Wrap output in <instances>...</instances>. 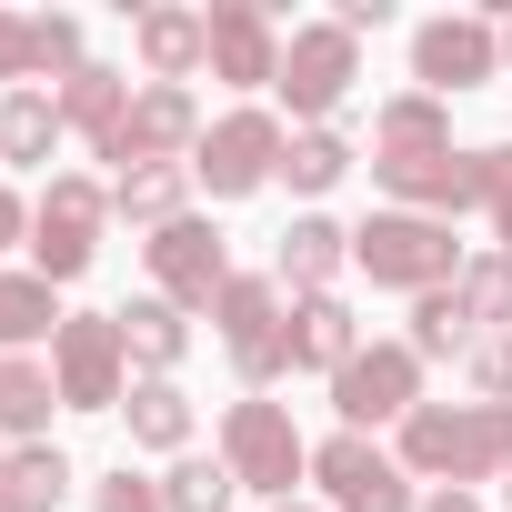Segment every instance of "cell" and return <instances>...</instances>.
<instances>
[{"label": "cell", "mask_w": 512, "mask_h": 512, "mask_svg": "<svg viewBox=\"0 0 512 512\" xmlns=\"http://www.w3.org/2000/svg\"><path fill=\"white\" fill-rule=\"evenodd\" d=\"M11 241H31V201H21L11 181H0V251H11Z\"/></svg>", "instance_id": "obj_37"}, {"label": "cell", "mask_w": 512, "mask_h": 512, "mask_svg": "<svg viewBox=\"0 0 512 512\" xmlns=\"http://www.w3.org/2000/svg\"><path fill=\"white\" fill-rule=\"evenodd\" d=\"M61 292L41 272H0V352H31V342H61Z\"/></svg>", "instance_id": "obj_25"}, {"label": "cell", "mask_w": 512, "mask_h": 512, "mask_svg": "<svg viewBox=\"0 0 512 512\" xmlns=\"http://www.w3.org/2000/svg\"><path fill=\"white\" fill-rule=\"evenodd\" d=\"M221 462H231V482H241V492L292 502V482L312 472V442L292 432V412H282V402L251 392V402H231V412H221Z\"/></svg>", "instance_id": "obj_4"}, {"label": "cell", "mask_w": 512, "mask_h": 512, "mask_svg": "<svg viewBox=\"0 0 512 512\" xmlns=\"http://www.w3.org/2000/svg\"><path fill=\"white\" fill-rule=\"evenodd\" d=\"M101 231H111V181H81V171H51L41 201H31V272L61 292L101 262Z\"/></svg>", "instance_id": "obj_3"}, {"label": "cell", "mask_w": 512, "mask_h": 512, "mask_svg": "<svg viewBox=\"0 0 512 512\" xmlns=\"http://www.w3.org/2000/svg\"><path fill=\"white\" fill-rule=\"evenodd\" d=\"M372 181L392 191V211H422V221H462V211H482L462 151H412V161H382V151H372Z\"/></svg>", "instance_id": "obj_15"}, {"label": "cell", "mask_w": 512, "mask_h": 512, "mask_svg": "<svg viewBox=\"0 0 512 512\" xmlns=\"http://www.w3.org/2000/svg\"><path fill=\"white\" fill-rule=\"evenodd\" d=\"M61 91H11L0 101V161H51L61 151Z\"/></svg>", "instance_id": "obj_27"}, {"label": "cell", "mask_w": 512, "mask_h": 512, "mask_svg": "<svg viewBox=\"0 0 512 512\" xmlns=\"http://www.w3.org/2000/svg\"><path fill=\"white\" fill-rule=\"evenodd\" d=\"M191 161H141V171H111V221H131V231H171V221H191Z\"/></svg>", "instance_id": "obj_18"}, {"label": "cell", "mask_w": 512, "mask_h": 512, "mask_svg": "<svg viewBox=\"0 0 512 512\" xmlns=\"http://www.w3.org/2000/svg\"><path fill=\"white\" fill-rule=\"evenodd\" d=\"M0 512H21V502H11V492H0Z\"/></svg>", "instance_id": "obj_43"}, {"label": "cell", "mask_w": 512, "mask_h": 512, "mask_svg": "<svg viewBox=\"0 0 512 512\" xmlns=\"http://www.w3.org/2000/svg\"><path fill=\"white\" fill-rule=\"evenodd\" d=\"M61 121L91 141V151H111L121 141V121H131V71H81V81H61Z\"/></svg>", "instance_id": "obj_21"}, {"label": "cell", "mask_w": 512, "mask_h": 512, "mask_svg": "<svg viewBox=\"0 0 512 512\" xmlns=\"http://www.w3.org/2000/svg\"><path fill=\"white\" fill-rule=\"evenodd\" d=\"M0 81L31 91V21H21V11H0Z\"/></svg>", "instance_id": "obj_36"}, {"label": "cell", "mask_w": 512, "mask_h": 512, "mask_svg": "<svg viewBox=\"0 0 512 512\" xmlns=\"http://www.w3.org/2000/svg\"><path fill=\"white\" fill-rule=\"evenodd\" d=\"M272 512H332V502H272Z\"/></svg>", "instance_id": "obj_41"}, {"label": "cell", "mask_w": 512, "mask_h": 512, "mask_svg": "<svg viewBox=\"0 0 512 512\" xmlns=\"http://www.w3.org/2000/svg\"><path fill=\"white\" fill-rule=\"evenodd\" d=\"M51 71H61V81H81V71H91V61H81V21H71V11H41V21H31V91H41Z\"/></svg>", "instance_id": "obj_32"}, {"label": "cell", "mask_w": 512, "mask_h": 512, "mask_svg": "<svg viewBox=\"0 0 512 512\" xmlns=\"http://www.w3.org/2000/svg\"><path fill=\"white\" fill-rule=\"evenodd\" d=\"M372 151H382V161H412V151H452V111H442L432 91H402V101H382V111H372Z\"/></svg>", "instance_id": "obj_23"}, {"label": "cell", "mask_w": 512, "mask_h": 512, "mask_svg": "<svg viewBox=\"0 0 512 512\" xmlns=\"http://www.w3.org/2000/svg\"><path fill=\"white\" fill-rule=\"evenodd\" d=\"M492 21H502V71H512V0H502V11H492Z\"/></svg>", "instance_id": "obj_40"}, {"label": "cell", "mask_w": 512, "mask_h": 512, "mask_svg": "<svg viewBox=\"0 0 512 512\" xmlns=\"http://www.w3.org/2000/svg\"><path fill=\"white\" fill-rule=\"evenodd\" d=\"M91 512H161V482H141V472L121 462V472L91 482Z\"/></svg>", "instance_id": "obj_35"}, {"label": "cell", "mask_w": 512, "mask_h": 512, "mask_svg": "<svg viewBox=\"0 0 512 512\" xmlns=\"http://www.w3.org/2000/svg\"><path fill=\"white\" fill-rule=\"evenodd\" d=\"M352 272V231L342 221H322V211H302L282 241H272V282L292 292V302H312V292H332Z\"/></svg>", "instance_id": "obj_16"}, {"label": "cell", "mask_w": 512, "mask_h": 512, "mask_svg": "<svg viewBox=\"0 0 512 512\" xmlns=\"http://www.w3.org/2000/svg\"><path fill=\"white\" fill-rule=\"evenodd\" d=\"M141 262H151V292L181 302V312H211V302L231 292V241H221L201 211L171 221V231H151V241H141Z\"/></svg>", "instance_id": "obj_12"}, {"label": "cell", "mask_w": 512, "mask_h": 512, "mask_svg": "<svg viewBox=\"0 0 512 512\" xmlns=\"http://www.w3.org/2000/svg\"><path fill=\"white\" fill-rule=\"evenodd\" d=\"M342 171H352V141H342V131H292V141H282V181H292L302 201H322Z\"/></svg>", "instance_id": "obj_30"}, {"label": "cell", "mask_w": 512, "mask_h": 512, "mask_svg": "<svg viewBox=\"0 0 512 512\" xmlns=\"http://www.w3.org/2000/svg\"><path fill=\"white\" fill-rule=\"evenodd\" d=\"M472 251L452 241V221H422V211H372L352 231V272H372V292H452Z\"/></svg>", "instance_id": "obj_2"}, {"label": "cell", "mask_w": 512, "mask_h": 512, "mask_svg": "<svg viewBox=\"0 0 512 512\" xmlns=\"http://www.w3.org/2000/svg\"><path fill=\"white\" fill-rule=\"evenodd\" d=\"M312 482H322V502H332V512H422V492H412L402 452H382L372 432H332V442L312 452Z\"/></svg>", "instance_id": "obj_11"}, {"label": "cell", "mask_w": 512, "mask_h": 512, "mask_svg": "<svg viewBox=\"0 0 512 512\" xmlns=\"http://www.w3.org/2000/svg\"><path fill=\"white\" fill-rule=\"evenodd\" d=\"M191 151H201V101L171 91V81H141L131 91V121H121V141L101 161L111 171H141V161H191Z\"/></svg>", "instance_id": "obj_14"}, {"label": "cell", "mask_w": 512, "mask_h": 512, "mask_svg": "<svg viewBox=\"0 0 512 512\" xmlns=\"http://www.w3.org/2000/svg\"><path fill=\"white\" fill-rule=\"evenodd\" d=\"M412 81H422L432 101L502 81V21H492V11H442V21H422V31H412Z\"/></svg>", "instance_id": "obj_9"}, {"label": "cell", "mask_w": 512, "mask_h": 512, "mask_svg": "<svg viewBox=\"0 0 512 512\" xmlns=\"http://www.w3.org/2000/svg\"><path fill=\"white\" fill-rule=\"evenodd\" d=\"M332 412H342V432L412 422V412H422V352H412V342H362V352L332 372Z\"/></svg>", "instance_id": "obj_10"}, {"label": "cell", "mask_w": 512, "mask_h": 512, "mask_svg": "<svg viewBox=\"0 0 512 512\" xmlns=\"http://www.w3.org/2000/svg\"><path fill=\"white\" fill-rule=\"evenodd\" d=\"M51 412H61V382H51V362H31V352H0V432H11V442H41V432H51Z\"/></svg>", "instance_id": "obj_22"}, {"label": "cell", "mask_w": 512, "mask_h": 512, "mask_svg": "<svg viewBox=\"0 0 512 512\" xmlns=\"http://www.w3.org/2000/svg\"><path fill=\"white\" fill-rule=\"evenodd\" d=\"M472 161V201L492 211V231H502V251H512V141H482V151H462Z\"/></svg>", "instance_id": "obj_33"}, {"label": "cell", "mask_w": 512, "mask_h": 512, "mask_svg": "<svg viewBox=\"0 0 512 512\" xmlns=\"http://www.w3.org/2000/svg\"><path fill=\"white\" fill-rule=\"evenodd\" d=\"M131 51H141L151 81L191 91V71H211V21H201V11H141V21H131Z\"/></svg>", "instance_id": "obj_17"}, {"label": "cell", "mask_w": 512, "mask_h": 512, "mask_svg": "<svg viewBox=\"0 0 512 512\" xmlns=\"http://www.w3.org/2000/svg\"><path fill=\"white\" fill-rule=\"evenodd\" d=\"M472 342H482V322H472L462 292H422L412 302V352L422 362H472Z\"/></svg>", "instance_id": "obj_28"}, {"label": "cell", "mask_w": 512, "mask_h": 512, "mask_svg": "<svg viewBox=\"0 0 512 512\" xmlns=\"http://www.w3.org/2000/svg\"><path fill=\"white\" fill-rule=\"evenodd\" d=\"M51 382H61V412H121V402H131L121 322H111V312H71L61 342H51Z\"/></svg>", "instance_id": "obj_7"}, {"label": "cell", "mask_w": 512, "mask_h": 512, "mask_svg": "<svg viewBox=\"0 0 512 512\" xmlns=\"http://www.w3.org/2000/svg\"><path fill=\"white\" fill-rule=\"evenodd\" d=\"M352 352H362V322H352V302H342V292L292 302V362H302V372H342Z\"/></svg>", "instance_id": "obj_20"}, {"label": "cell", "mask_w": 512, "mask_h": 512, "mask_svg": "<svg viewBox=\"0 0 512 512\" xmlns=\"http://www.w3.org/2000/svg\"><path fill=\"white\" fill-rule=\"evenodd\" d=\"M332 21H342V31L362 41V31H382V21H392V0H342V11H332Z\"/></svg>", "instance_id": "obj_38"}, {"label": "cell", "mask_w": 512, "mask_h": 512, "mask_svg": "<svg viewBox=\"0 0 512 512\" xmlns=\"http://www.w3.org/2000/svg\"><path fill=\"white\" fill-rule=\"evenodd\" d=\"M462 372H472V402H512V332H482Z\"/></svg>", "instance_id": "obj_34"}, {"label": "cell", "mask_w": 512, "mask_h": 512, "mask_svg": "<svg viewBox=\"0 0 512 512\" xmlns=\"http://www.w3.org/2000/svg\"><path fill=\"white\" fill-rule=\"evenodd\" d=\"M231 502H241V482H231L221 452H181L161 472V512H231Z\"/></svg>", "instance_id": "obj_29"}, {"label": "cell", "mask_w": 512, "mask_h": 512, "mask_svg": "<svg viewBox=\"0 0 512 512\" xmlns=\"http://www.w3.org/2000/svg\"><path fill=\"white\" fill-rule=\"evenodd\" d=\"M282 121L272 111H221L211 131H201V151H191V181L211 191V201H251L262 181H282Z\"/></svg>", "instance_id": "obj_8"}, {"label": "cell", "mask_w": 512, "mask_h": 512, "mask_svg": "<svg viewBox=\"0 0 512 512\" xmlns=\"http://www.w3.org/2000/svg\"><path fill=\"white\" fill-rule=\"evenodd\" d=\"M211 322H221V352H231V372L262 392V382H282V372H302L292 362V312H282V282H262V272H231V292L211 302Z\"/></svg>", "instance_id": "obj_6"}, {"label": "cell", "mask_w": 512, "mask_h": 512, "mask_svg": "<svg viewBox=\"0 0 512 512\" xmlns=\"http://www.w3.org/2000/svg\"><path fill=\"white\" fill-rule=\"evenodd\" d=\"M111 322H121V352H131V372H141V382H171V372H181V352H191V322H181V302L141 292V302H121Z\"/></svg>", "instance_id": "obj_19"}, {"label": "cell", "mask_w": 512, "mask_h": 512, "mask_svg": "<svg viewBox=\"0 0 512 512\" xmlns=\"http://www.w3.org/2000/svg\"><path fill=\"white\" fill-rule=\"evenodd\" d=\"M352 81H362V41L342 31V21H302L292 41H282V111L302 121V131H332V111L352 101Z\"/></svg>", "instance_id": "obj_5"}, {"label": "cell", "mask_w": 512, "mask_h": 512, "mask_svg": "<svg viewBox=\"0 0 512 512\" xmlns=\"http://www.w3.org/2000/svg\"><path fill=\"white\" fill-rule=\"evenodd\" d=\"M422 512H482L472 492H422Z\"/></svg>", "instance_id": "obj_39"}, {"label": "cell", "mask_w": 512, "mask_h": 512, "mask_svg": "<svg viewBox=\"0 0 512 512\" xmlns=\"http://www.w3.org/2000/svg\"><path fill=\"white\" fill-rule=\"evenodd\" d=\"M211 81L221 91H272L282 81V21L262 0H211Z\"/></svg>", "instance_id": "obj_13"}, {"label": "cell", "mask_w": 512, "mask_h": 512, "mask_svg": "<svg viewBox=\"0 0 512 512\" xmlns=\"http://www.w3.org/2000/svg\"><path fill=\"white\" fill-rule=\"evenodd\" d=\"M402 472L432 492H462L482 472H512V402H422L402 422Z\"/></svg>", "instance_id": "obj_1"}, {"label": "cell", "mask_w": 512, "mask_h": 512, "mask_svg": "<svg viewBox=\"0 0 512 512\" xmlns=\"http://www.w3.org/2000/svg\"><path fill=\"white\" fill-rule=\"evenodd\" d=\"M502 512H512V472H502Z\"/></svg>", "instance_id": "obj_42"}, {"label": "cell", "mask_w": 512, "mask_h": 512, "mask_svg": "<svg viewBox=\"0 0 512 512\" xmlns=\"http://www.w3.org/2000/svg\"><path fill=\"white\" fill-rule=\"evenodd\" d=\"M71 482H81V472H71L61 442H11V462H0V492H11L21 512H61Z\"/></svg>", "instance_id": "obj_26"}, {"label": "cell", "mask_w": 512, "mask_h": 512, "mask_svg": "<svg viewBox=\"0 0 512 512\" xmlns=\"http://www.w3.org/2000/svg\"><path fill=\"white\" fill-rule=\"evenodd\" d=\"M121 422H131V452H191V392L181 382H131V402H121Z\"/></svg>", "instance_id": "obj_24"}, {"label": "cell", "mask_w": 512, "mask_h": 512, "mask_svg": "<svg viewBox=\"0 0 512 512\" xmlns=\"http://www.w3.org/2000/svg\"><path fill=\"white\" fill-rule=\"evenodd\" d=\"M452 292L472 302V322H482V332H502V322H512V251H472Z\"/></svg>", "instance_id": "obj_31"}, {"label": "cell", "mask_w": 512, "mask_h": 512, "mask_svg": "<svg viewBox=\"0 0 512 512\" xmlns=\"http://www.w3.org/2000/svg\"><path fill=\"white\" fill-rule=\"evenodd\" d=\"M0 462H11V452H0Z\"/></svg>", "instance_id": "obj_44"}]
</instances>
